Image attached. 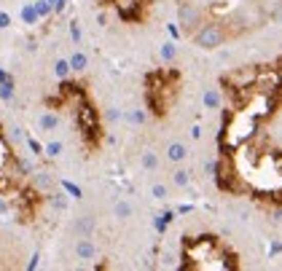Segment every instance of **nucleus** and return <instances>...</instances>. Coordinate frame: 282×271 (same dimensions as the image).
I'll return each mask as SVG.
<instances>
[{
	"label": "nucleus",
	"instance_id": "24",
	"mask_svg": "<svg viewBox=\"0 0 282 271\" xmlns=\"http://www.w3.org/2000/svg\"><path fill=\"white\" fill-rule=\"evenodd\" d=\"M154 196L156 199H164V196H167V188H164V185H154Z\"/></svg>",
	"mask_w": 282,
	"mask_h": 271
},
{
	"label": "nucleus",
	"instance_id": "6",
	"mask_svg": "<svg viewBox=\"0 0 282 271\" xmlns=\"http://www.w3.org/2000/svg\"><path fill=\"white\" fill-rule=\"evenodd\" d=\"M207 19V11L199 0H188V3L178 6V25H180V32L185 38H194V32L204 25Z\"/></svg>",
	"mask_w": 282,
	"mask_h": 271
},
{
	"label": "nucleus",
	"instance_id": "12",
	"mask_svg": "<svg viewBox=\"0 0 282 271\" xmlns=\"http://www.w3.org/2000/svg\"><path fill=\"white\" fill-rule=\"evenodd\" d=\"M86 65H89V56L84 51H73V56H70V67L81 73V70H86Z\"/></svg>",
	"mask_w": 282,
	"mask_h": 271
},
{
	"label": "nucleus",
	"instance_id": "21",
	"mask_svg": "<svg viewBox=\"0 0 282 271\" xmlns=\"http://www.w3.org/2000/svg\"><path fill=\"white\" fill-rule=\"evenodd\" d=\"M70 35H73V41L81 43V30H78V22H70Z\"/></svg>",
	"mask_w": 282,
	"mask_h": 271
},
{
	"label": "nucleus",
	"instance_id": "3",
	"mask_svg": "<svg viewBox=\"0 0 282 271\" xmlns=\"http://www.w3.org/2000/svg\"><path fill=\"white\" fill-rule=\"evenodd\" d=\"M183 94V73L180 67H154L143 78V97L151 119L164 121L172 113Z\"/></svg>",
	"mask_w": 282,
	"mask_h": 271
},
{
	"label": "nucleus",
	"instance_id": "17",
	"mask_svg": "<svg viewBox=\"0 0 282 271\" xmlns=\"http://www.w3.org/2000/svg\"><path fill=\"white\" fill-rule=\"evenodd\" d=\"M143 167H145V169H156V167H159L156 153H145V156H143Z\"/></svg>",
	"mask_w": 282,
	"mask_h": 271
},
{
	"label": "nucleus",
	"instance_id": "4",
	"mask_svg": "<svg viewBox=\"0 0 282 271\" xmlns=\"http://www.w3.org/2000/svg\"><path fill=\"white\" fill-rule=\"evenodd\" d=\"M100 8H113L126 25H145L154 8V0H97Z\"/></svg>",
	"mask_w": 282,
	"mask_h": 271
},
{
	"label": "nucleus",
	"instance_id": "13",
	"mask_svg": "<svg viewBox=\"0 0 282 271\" xmlns=\"http://www.w3.org/2000/svg\"><path fill=\"white\" fill-rule=\"evenodd\" d=\"M35 8H38L41 19H51V14H54V0H35Z\"/></svg>",
	"mask_w": 282,
	"mask_h": 271
},
{
	"label": "nucleus",
	"instance_id": "1",
	"mask_svg": "<svg viewBox=\"0 0 282 271\" xmlns=\"http://www.w3.org/2000/svg\"><path fill=\"white\" fill-rule=\"evenodd\" d=\"M41 105L46 110L70 113L86 156L100 153V148L105 143V124H102V113L97 108V102H94L91 91H89L86 78H60L54 94L43 97Z\"/></svg>",
	"mask_w": 282,
	"mask_h": 271
},
{
	"label": "nucleus",
	"instance_id": "9",
	"mask_svg": "<svg viewBox=\"0 0 282 271\" xmlns=\"http://www.w3.org/2000/svg\"><path fill=\"white\" fill-rule=\"evenodd\" d=\"M38 126H41V132H54L57 126H60V113L57 110H46L41 113V119H38Z\"/></svg>",
	"mask_w": 282,
	"mask_h": 271
},
{
	"label": "nucleus",
	"instance_id": "20",
	"mask_svg": "<svg viewBox=\"0 0 282 271\" xmlns=\"http://www.w3.org/2000/svg\"><path fill=\"white\" fill-rule=\"evenodd\" d=\"M6 27H11V14L6 8H0V30H6Z\"/></svg>",
	"mask_w": 282,
	"mask_h": 271
},
{
	"label": "nucleus",
	"instance_id": "25",
	"mask_svg": "<svg viewBox=\"0 0 282 271\" xmlns=\"http://www.w3.org/2000/svg\"><path fill=\"white\" fill-rule=\"evenodd\" d=\"M172 56H175V46L167 43V46H164V60H172Z\"/></svg>",
	"mask_w": 282,
	"mask_h": 271
},
{
	"label": "nucleus",
	"instance_id": "7",
	"mask_svg": "<svg viewBox=\"0 0 282 271\" xmlns=\"http://www.w3.org/2000/svg\"><path fill=\"white\" fill-rule=\"evenodd\" d=\"M30 180H32V183H35V188H38V191H43L46 196H51V193L57 191V185H62V183L57 180L49 169H32Z\"/></svg>",
	"mask_w": 282,
	"mask_h": 271
},
{
	"label": "nucleus",
	"instance_id": "18",
	"mask_svg": "<svg viewBox=\"0 0 282 271\" xmlns=\"http://www.w3.org/2000/svg\"><path fill=\"white\" fill-rule=\"evenodd\" d=\"M76 228L84 234V237H89V234H91V220H89V218H81V220L76 223Z\"/></svg>",
	"mask_w": 282,
	"mask_h": 271
},
{
	"label": "nucleus",
	"instance_id": "15",
	"mask_svg": "<svg viewBox=\"0 0 282 271\" xmlns=\"http://www.w3.org/2000/svg\"><path fill=\"white\" fill-rule=\"evenodd\" d=\"M60 153H62V143H60V140H54V143H49V145H46V156H60Z\"/></svg>",
	"mask_w": 282,
	"mask_h": 271
},
{
	"label": "nucleus",
	"instance_id": "19",
	"mask_svg": "<svg viewBox=\"0 0 282 271\" xmlns=\"http://www.w3.org/2000/svg\"><path fill=\"white\" fill-rule=\"evenodd\" d=\"M204 102H207V108H218V91L210 89V91L204 94Z\"/></svg>",
	"mask_w": 282,
	"mask_h": 271
},
{
	"label": "nucleus",
	"instance_id": "14",
	"mask_svg": "<svg viewBox=\"0 0 282 271\" xmlns=\"http://www.w3.org/2000/svg\"><path fill=\"white\" fill-rule=\"evenodd\" d=\"M70 60H57V65H54V73H57V78H70Z\"/></svg>",
	"mask_w": 282,
	"mask_h": 271
},
{
	"label": "nucleus",
	"instance_id": "10",
	"mask_svg": "<svg viewBox=\"0 0 282 271\" xmlns=\"http://www.w3.org/2000/svg\"><path fill=\"white\" fill-rule=\"evenodd\" d=\"M19 16L25 25H38L41 22V14H38V8H35V3H30V0H22V11H19Z\"/></svg>",
	"mask_w": 282,
	"mask_h": 271
},
{
	"label": "nucleus",
	"instance_id": "5",
	"mask_svg": "<svg viewBox=\"0 0 282 271\" xmlns=\"http://www.w3.org/2000/svg\"><path fill=\"white\" fill-rule=\"evenodd\" d=\"M234 38H231L229 27L223 25V22H215V19L204 22V25L194 32V38H191V43L196 46V49H202V51H215V49H220V46H226Z\"/></svg>",
	"mask_w": 282,
	"mask_h": 271
},
{
	"label": "nucleus",
	"instance_id": "23",
	"mask_svg": "<svg viewBox=\"0 0 282 271\" xmlns=\"http://www.w3.org/2000/svg\"><path fill=\"white\" fill-rule=\"evenodd\" d=\"M116 212H119L121 218H129V212H132V209H129V204H124V202H121L119 207H116Z\"/></svg>",
	"mask_w": 282,
	"mask_h": 271
},
{
	"label": "nucleus",
	"instance_id": "22",
	"mask_svg": "<svg viewBox=\"0 0 282 271\" xmlns=\"http://www.w3.org/2000/svg\"><path fill=\"white\" fill-rule=\"evenodd\" d=\"M3 84H14V75L6 73V70H0V86H3Z\"/></svg>",
	"mask_w": 282,
	"mask_h": 271
},
{
	"label": "nucleus",
	"instance_id": "26",
	"mask_svg": "<svg viewBox=\"0 0 282 271\" xmlns=\"http://www.w3.org/2000/svg\"><path fill=\"white\" fill-rule=\"evenodd\" d=\"M279 3H282V0H279Z\"/></svg>",
	"mask_w": 282,
	"mask_h": 271
},
{
	"label": "nucleus",
	"instance_id": "16",
	"mask_svg": "<svg viewBox=\"0 0 282 271\" xmlns=\"http://www.w3.org/2000/svg\"><path fill=\"white\" fill-rule=\"evenodd\" d=\"M188 180H191V178H188L185 169H178V172L172 175V183H175V185H188Z\"/></svg>",
	"mask_w": 282,
	"mask_h": 271
},
{
	"label": "nucleus",
	"instance_id": "11",
	"mask_svg": "<svg viewBox=\"0 0 282 271\" xmlns=\"http://www.w3.org/2000/svg\"><path fill=\"white\" fill-rule=\"evenodd\" d=\"M185 156H188V150H185V145H183V143H172V145L167 148V159H170L172 164L183 161Z\"/></svg>",
	"mask_w": 282,
	"mask_h": 271
},
{
	"label": "nucleus",
	"instance_id": "8",
	"mask_svg": "<svg viewBox=\"0 0 282 271\" xmlns=\"http://www.w3.org/2000/svg\"><path fill=\"white\" fill-rule=\"evenodd\" d=\"M76 255L81 258V261H94V255H97V247H94V242L89 237H81L76 242Z\"/></svg>",
	"mask_w": 282,
	"mask_h": 271
},
{
	"label": "nucleus",
	"instance_id": "2",
	"mask_svg": "<svg viewBox=\"0 0 282 271\" xmlns=\"http://www.w3.org/2000/svg\"><path fill=\"white\" fill-rule=\"evenodd\" d=\"M183 271H239L242 258L218 234H196L180 242Z\"/></svg>",
	"mask_w": 282,
	"mask_h": 271
}]
</instances>
